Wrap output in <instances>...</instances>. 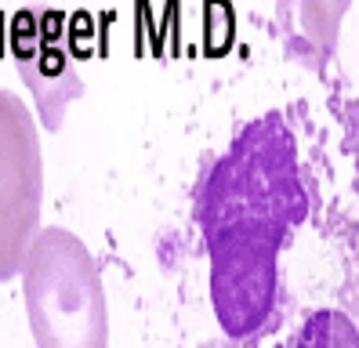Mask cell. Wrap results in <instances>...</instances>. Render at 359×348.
I'll return each mask as SVG.
<instances>
[{
    "label": "cell",
    "mask_w": 359,
    "mask_h": 348,
    "mask_svg": "<svg viewBox=\"0 0 359 348\" xmlns=\"http://www.w3.org/2000/svg\"><path fill=\"white\" fill-rule=\"evenodd\" d=\"M44 207V156L36 120L15 91L0 87V283L22 269Z\"/></svg>",
    "instance_id": "3"
},
{
    "label": "cell",
    "mask_w": 359,
    "mask_h": 348,
    "mask_svg": "<svg viewBox=\"0 0 359 348\" xmlns=\"http://www.w3.org/2000/svg\"><path fill=\"white\" fill-rule=\"evenodd\" d=\"M309 203L298 138L280 113L240 127L203 170L196 222L210 257V304L232 341H258L276 326L280 250L309 218Z\"/></svg>",
    "instance_id": "1"
},
{
    "label": "cell",
    "mask_w": 359,
    "mask_h": 348,
    "mask_svg": "<svg viewBox=\"0 0 359 348\" xmlns=\"http://www.w3.org/2000/svg\"><path fill=\"white\" fill-rule=\"evenodd\" d=\"M11 62L22 76L29 95L36 102V116L48 130H58L66 120L69 102L83 95L80 73V40L73 29V18L66 11H22L11 22Z\"/></svg>",
    "instance_id": "4"
},
{
    "label": "cell",
    "mask_w": 359,
    "mask_h": 348,
    "mask_svg": "<svg viewBox=\"0 0 359 348\" xmlns=\"http://www.w3.org/2000/svg\"><path fill=\"white\" fill-rule=\"evenodd\" d=\"M355 0H276V22L287 51L309 69H323L337 51L341 22Z\"/></svg>",
    "instance_id": "5"
},
{
    "label": "cell",
    "mask_w": 359,
    "mask_h": 348,
    "mask_svg": "<svg viewBox=\"0 0 359 348\" xmlns=\"http://www.w3.org/2000/svg\"><path fill=\"white\" fill-rule=\"evenodd\" d=\"M18 272L36 344L95 348L109 341V301L102 272L80 236L62 225L36 229Z\"/></svg>",
    "instance_id": "2"
}]
</instances>
